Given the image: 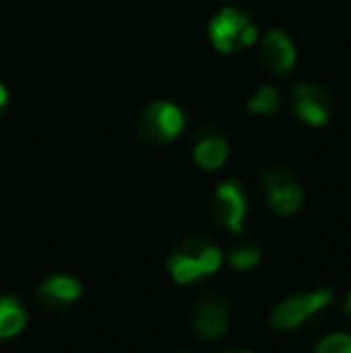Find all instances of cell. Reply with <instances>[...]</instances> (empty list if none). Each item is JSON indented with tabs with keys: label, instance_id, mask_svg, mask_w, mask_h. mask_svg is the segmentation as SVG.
Segmentation results:
<instances>
[{
	"label": "cell",
	"instance_id": "1",
	"mask_svg": "<svg viewBox=\"0 0 351 353\" xmlns=\"http://www.w3.org/2000/svg\"><path fill=\"white\" fill-rule=\"evenodd\" d=\"M224 265V252L212 238L202 236V233H192V236L183 238L176 243L171 250L169 260H166V270H169L171 279L181 286H190V283L214 276Z\"/></svg>",
	"mask_w": 351,
	"mask_h": 353
},
{
	"label": "cell",
	"instance_id": "2",
	"mask_svg": "<svg viewBox=\"0 0 351 353\" xmlns=\"http://www.w3.org/2000/svg\"><path fill=\"white\" fill-rule=\"evenodd\" d=\"M207 37H210L214 51L236 53L253 46L258 39V27H255V19L248 14V10L226 5L212 17L210 27H207Z\"/></svg>",
	"mask_w": 351,
	"mask_h": 353
},
{
	"label": "cell",
	"instance_id": "3",
	"mask_svg": "<svg viewBox=\"0 0 351 353\" xmlns=\"http://www.w3.org/2000/svg\"><path fill=\"white\" fill-rule=\"evenodd\" d=\"M185 128V111L174 101H154L137 116L135 135L140 142L159 147L174 142Z\"/></svg>",
	"mask_w": 351,
	"mask_h": 353
},
{
	"label": "cell",
	"instance_id": "4",
	"mask_svg": "<svg viewBox=\"0 0 351 353\" xmlns=\"http://www.w3.org/2000/svg\"><path fill=\"white\" fill-rule=\"evenodd\" d=\"M260 190H263L270 212H274L277 216H294L305 202V192L296 173L279 163L267 166L260 173Z\"/></svg>",
	"mask_w": 351,
	"mask_h": 353
},
{
	"label": "cell",
	"instance_id": "5",
	"mask_svg": "<svg viewBox=\"0 0 351 353\" xmlns=\"http://www.w3.org/2000/svg\"><path fill=\"white\" fill-rule=\"evenodd\" d=\"M332 301H334L332 288H315V291H303V293H294V296H286L284 301L277 303L274 310L270 312L272 330H277V332L299 330L310 317L323 312Z\"/></svg>",
	"mask_w": 351,
	"mask_h": 353
},
{
	"label": "cell",
	"instance_id": "6",
	"mask_svg": "<svg viewBox=\"0 0 351 353\" xmlns=\"http://www.w3.org/2000/svg\"><path fill=\"white\" fill-rule=\"evenodd\" d=\"M291 108L310 128H323L334 113V99L320 82H299L291 87Z\"/></svg>",
	"mask_w": 351,
	"mask_h": 353
},
{
	"label": "cell",
	"instance_id": "7",
	"mask_svg": "<svg viewBox=\"0 0 351 353\" xmlns=\"http://www.w3.org/2000/svg\"><path fill=\"white\" fill-rule=\"evenodd\" d=\"M231 325V307L217 293H207L195 303L190 312V330L202 341H217Z\"/></svg>",
	"mask_w": 351,
	"mask_h": 353
},
{
	"label": "cell",
	"instance_id": "8",
	"mask_svg": "<svg viewBox=\"0 0 351 353\" xmlns=\"http://www.w3.org/2000/svg\"><path fill=\"white\" fill-rule=\"evenodd\" d=\"M214 216L229 233H243L248 216V192L243 183L224 181L214 188Z\"/></svg>",
	"mask_w": 351,
	"mask_h": 353
},
{
	"label": "cell",
	"instance_id": "9",
	"mask_svg": "<svg viewBox=\"0 0 351 353\" xmlns=\"http://www.w3.org/2000/svg\"><path fill=\"white\" fill-rule=\"evenodd\" d=\"M229 159V140L217 125L207 123L192 137V161L202 171H217Z\"/></svg>",
	"mask_w": 351,
	"mask_h": 353
},
{
	"label": "cell",
	"instance_id": "10",
	"mask_svg": "<svg viewBox=\"0 0 351 353\" xmlns=\"http://www.w3.org/2000/svg\"><path fill=\"white\" fill-rule=\"evenodd\" d=\"M260 63L272 77H284L296 65V46L284 32L272 29L260 41Z\"/></svg>",
	"mask_w": 351,
	"mask_h": 353
},
{
	"label": "cell",
	"instance_id": "11",
	"mask_svg": "<svg viewBox=\"0 0 351 353\" xmlns=\"http://www.w3.org/2000/svg\"><path fill=\"white\" fill-rule=\"evenodd\" d=\"M82 281L70 274L46 276L37 288V301L46 310H66L82 298Z\"/></svg>",
	"mask_w": 351,
	"mask_h": 353
},
{
	"label": "cell",
	"instance_id": "12",
	"mask_svg": "<svg viewBox=\"0 0 351 353\" xmlns=\"http://www.w3.org/2000/svg\"><path fill=\"white\" fill-rule=\"evenodd\" d=\"M27 327V310L12 296H0V339H12Z\"/></svg>",
	"mask_w": 351,
	"mask_h": 353
},
{
	"label": "cell",
	"instance_id": "13",
	"mask_svg": "<svg viewBox=\"0 0 351 353\" xmlns=\"http://www.w3.org/2000/svg\"><path fill=\"white\" fill-rule=\"evenodd\" d=\"M260 260H263V252H260V248L255 245V243H250V241L234 245L229 255H226V262H229V267H231V270H236V272L255 270V267L260 265Z\"/></svg>",
	"mask_w": 351,
	"mask_h": 353
},
{
	"label": "cell",
	"instance_id": "14",
	"mask_svg": "<svg viewBox=\"0 0 351 353\" xmlns=\"http://www.w3.org/2000/svg\"><path fill=\"white\" fill-rule=\"evenodd\" d=\"M281 99L279 92H277L272 84H263L258 92H253L245 101V108H248L253 116H272V113L279 108Z\"/></svg>",
	"mask_w": 351,
	"mask_h": 353
},
{
	"label": "cell",
	"instance_id": "15",
	"mask_svg": "<svg viewBox=\"0 0 351 353\" xmlns=\"http://www.w3.org/2000/svg\"><path fill=\"white\" fill-rule=\"evenodd\" d=\"M313 353H351V334L334 332V334L323 336Z\"/></svg>",
	"mask_w": 351,
	"mask_h": 353
},
{
	"label": "cell",
	"instance_id": "16",
	"mask_svg": "<svg viewBox=\"0 0 351 353\" xmlns=\"http://www.w3.org/2000/svg\"><path fill=\"white\" fill-rule=\"evenodd\" d=\"M342 312H344V317L351 322V291L344 296V305H342Z\"/></svg>",
	"mask_w": 351,
	"mask_h": 353
},
{
	"label": "cell",
	"instance_id": "17",
	"mask_svg": "<svg viewBox=\"0 0 351 353\" xmlns=\"http://www.w3.org/2000/svg\"><path fill=\"white\" fill-rule=\"evenodd\" d=\"M5 106H8V89H5V84L0 82V113L5 111Z\"/></svg>",
	"mask_w": 351,
	"mask_h": 353
},
{
	"label": "cell",
	"instance_id": "18",
	"mask_svg": "<svg viewBox=\"0 0 351 353\" xmlns=\"http://www.w3.org/2000/svg\"><path fill=\"white\" fill-rule=\"evenodd\" d=\"M221 353H253V351H248V349H226Z\"/></svg>",
	"mask_w": 351,
	"mask_h": 353
},
{
	"label": "cell",
	"instance_id": "19",
	"mask_svg": "<svg viewBox=\"0 0 351 353\" xmlns=\"http://www.w3.org/2000/svg\"><path fill=\"white\" fill-rule=\"evenodd\" d=\"M178 353H192V351H178Z\"/></svg>",
	"mask_w": 351,
	"mask_h": 353
}]
</instances>
